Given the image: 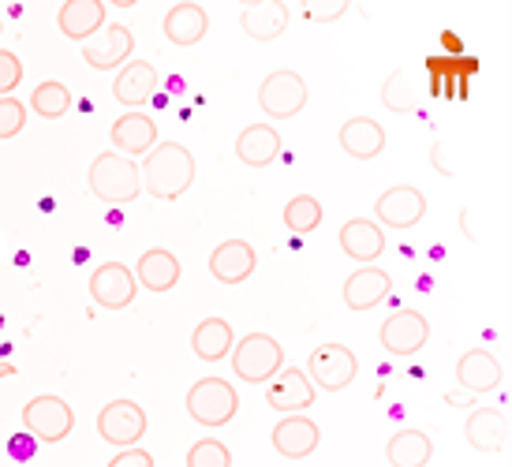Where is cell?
Returning a JSON list of instances; mask_svg holds the SVG:
<instances>
[{
  "label": "cell",
  "instance_id": "obj_31",
  "mask_svg": "<svg viewBox=\"0 0 512 467\" xmlns=\"http://www.w3.org/2000/svg\"><path fill=\"white\" fill-rule=\"evenodd\" d=\"M30 109L42 116V120H60V116H68V109H72V90L64 83H57V79H45V83L34 86Z\"/></svg>",
  "mask_w": 512,
  "mask_h": 467
},
{
  "label": "cell",
  "instance_id": "obj_4",
  "mask_svg": "<svg viewBox=\"0 0 512 467\" xmlns=\"http://www.w3.org/2000/svg\"><path fill=\"white\" fill-rule=\"evenodd\" d=\"M240 411V393L225 378H199L187 389V415L199 426H228Z\"/></svg>",
  "mask_w": 512,
  "mask_h": 467
},
{
  "label": "cell",
  "instance_id": "obj_5",
  "mask_svg": "<svg viewBox=\"0 0 512 467\" xmlns=\"http://www.w3.org/2000/svg\"><path fill=\"white\" fill-rule=\"evenodd\" d=\"M307 378H311L314 389H326V393H341L348 385L356 382L359 374V359L356 352L341 344V340H326V344H318L307 359V370H303Z\"/></svg>",
  "mask_w": 512,
  "mask_h": 467
},
{
  "label": "cell",
  "instance_id": "obj_38",
  "mask_svg": "<svg viewBox=\"0 0 512 467\" xmlns=\"http://www.w3.org/2000/svg\"><path fill=\"white\" fill-rule=\"evenodd\" d=\"M344 12H348L344 0H333L329 8H318V4H307V8H303V15H307L311 23H333V19H341Z\"/></svg>",
  "mask_w": 512,
  "mask_h": 467
},
{
  "label": "cell",
  "instance_id": "obj_1",
  "mask_svg": "<svg viewBox=\"0 0 512 467\" xmlns=\"http://www.w3.org/2000/svg\"><path fill=\"white\" fill-rule=\"evenodd\" d=\"M139 180L157 202H176L195 184V157L184 142H157L139 165Z\"/></svg>",
  "mask_w": 512,
  "mask_h": 467
},
{
  "label": "cell",
  "instance_id": "obj_30",
  "mask_svg": "<svg viewBox=\"0 0 512 467\" xmlns=\"http://www.w3.org/2000/svg\"><path fill=\"white\" fill-rule=\"evenodd\" d=\"M385 456H389V464L393 467H427L430 456H434V441L423 434V430H397L389 445H385Z\"/></svg>",
  "mask_w": 512,
  "mask_h": 467
},
{
  "label": "cell",
  "instance_id": "obj_28",
  "mask_svg": "<svg viewBox=\"0 0 512 467\" xmlns=\"http://www.w3.org/2000/svg\"><path fill=\"white\" fill-rule=\"evenodd\" d=\"M277 154H281V135L270 124H251L236 139V157L247 169H266V165L277 161Z\"/></svg>",
  "mask_w": 512,
  "mask_h": 467
},
{
  "label": "cell",
  "instance_id": "obj_42",
  "mask_svg": "<svg viewBox=\"0 0 512 467\" xmlns=\"http://www.w3.org/2000/svg\"><path fill=\"white\" fill-rule=\"evenodd\" d=\"M0 34H4V23H0Z\"/></svg>",
  "mask_w": 512,
  "mask_h": 467
},
{
  "label": "cell",
  "instance_id": "obj_33",
  "mask_svg": "<svg viewBox=\"0 0 512 467\" xmlns=\"http://www.w3.org/2000/svg\"><path fill=\"white\" fill-rule=\"evenodd\" d=\"M382 101L389 113H415V90H412L408 71H393V75L385 79Z\"/></svg>",
  "mask_w": 512,
  "mask_h": 467
},
{
  "label": "cell",
  "instance_id": "obj_32",
  "mask_svg": "<svg viewBox=\"0 0 512 467\" xmlns=\"http://www.w3.org/2000/svg\"><path fill=\"white\" fill-rule=\"evenodd\" d=\"M281 221H285L288 232H296V236H307V232H314V228L322 225V202L314 199V195H296V199L285 206Z\"/></svg>",
  "mask_w": 512,
  "mask_h": 467
},
{
  "label": "cell",
  "instance_id": "obj_39",
  "mask_svg": "<svg viewBox=\"0 0 512 467\" xmlns=\"http://www.w3.org/2000/svg\"><path fill=\"white\" fill-rule=\"evenodd\" d=\"M34 453H38V441L30 438L27 430H23V434H15V438L8 441V456H12V460H30Z\"/></svg>",
  "mask_w": 512,
  "mask_h": 467
},
{
  "label": "cell",
  "instance_id": "obj_10",
  "mask_svg": "<svg viewBox=\"0 0 512 467\" xmlns=\"http://www.w3.org/2000/svg\"><path fill=\"white\" fill-rule=\"evenodd\" d=\"M139 296V281L124 262H101L90 273V299L101 311H124Z\"/></svg>",
  "mask_w": 512,
  "mask_h": 467
},
{
  "label": "cell",
  "instance_id": "obj_37",
  "mask_svg": "<svg viewBox=\"0 0 512 467\" xmlns=\"http://www.w3.org/2000/svg\"><path fill=\"white\" fill-rule=\"evenodd\" d=\"M105 467H154V456L139 449V445H131V449H120Z\"/></svg>",
  "mask_w": 512,
  "mask_h": 467
},
{
  "label": "cell",
  "instance_id": "obj_2",
  "mask_svg": "<svg viewBox=\"0 0 512 467\" xmlns=\"http://www.w3.org/2000/svg\"><path fill=\"white\" fill-rule=\"evenodd\" d=\"M90 191L98 195L101 202H113V206H124V202H135L139 191H143V180H139V165L131 157H120L116 150H105L90 161Z\"/></svg>",
  "mask_w": 512,
  "mask_h": 467
},
{
  "label": "cell",
  "instance_id": "obj_29",
  "mask_svg": "<svg viewBox=\"0 0 512 467\" xmlns=\"http://www.w3.org/2000/svg\"><path fill=\"white\" fill-rule=\"evenodd\" d=\"M236 344V333L225 318H202L195 333H191V352L199 355L202 363H221Z\"/></svg>",
  "mask_w": 512,
  "mask_h": 467
},
{
  "label": "cell",
  "instance_id": "obj_21",
  "mask_svg": "<svg viewBox=\"0 0 512 467\" xmlns=\"http://www.w3.org/2000/svg\"><path fill=\"white\" fill-rule=\"evenodd\" d=\"M258 266L255 247L247 240H225L214 247L210 255V277L221 284H243Z\"/></svg>",
  "mask_w": 512,
  "mask_h": 467
},
{
  "label": "cell",
  "instance_id": "obj_17",
  "mask_svg": "<svg viewBox=\"0 0 512 467\" xmlns=\"http://www.w3.org/2000/svg\"><path fill=\"white\" fill-rule=\"evenodd\" d=\"M105 19H109L105 0H64L57 12V27L72 42H90L105 27Z\"/></svg>",
  "mask_w": 512,
  "mask_h": 467
},
{
  "label": "cell",
  "instance_id": "obj_14",
  "mask_svg": "<svg viewBox=\"0 0 512 467\" xmlns=\"http://www.w3.org/2000/svg\"><path fill=\"white\" fill-rule=\"evenodd\" d=\"M430 71V94L434 98H468V79L479 75L475 57H427Z\"/></svg>",
  "mask_w": 512,
  "mask_h": 467
},
{
  "label": "cell",
  "instance_id": "obj_6",
  "mask_svg": "<svg viewBox=\"0 0 512 467\" xmlns=\"http://www.w3.org/2000/svg\"><path fill=\"white\" fill-rule=\"evenodd\" d=\"M307 98H311V90H307V79L292 68H277L270 71L262 86H258V105H262V113L270 116V120H292L307 109Z\"/></svg>",
  "mask_w": 512,
  "mask_h": 467
},
{
  "label": "cell",
  "instance_id": "obj_40",
  "mask_svg": "<svg viewBox=\"0 0 512 467\" xmlns=\"http://www.w3.org/2000/svg\"><path fill=\"white\" fill-rule=\"evenodd\" d=\"M441 45H445V57H464V42L453 30H441Z\"/></svg>",
  "mask_w": 512,
  "mask_h": 467
},
{
  "label": "cell",
  "instance_id": "obj_36",
  "mask_svg": "<svg viewBox=\"0 0 512 467\" xmlns=\"http://www.w3.org/2000/svg\"><path fill=\"white\" fill-rule=\"evenodd\" d=\"M19 83H23V60L12 49H0V98H12Z\"/></svg>",
  "mask_w": 512,
  "mask_h": 467
},
{
  "label": "cell",
  "instance_id": "obj_13",
  "mask_svg": "<svg viewBox=\"0 0 512 467\" xmlns=\"http://www.w3.org/2000/svg\"><path fill=\"white\" fill-rule=\"evenodd\" d=\"M270 441H273V449L285 456V460H303V456H311L314 449H318L322 430H318V423H314L311 415L296 411V415H285L281 423L273 426Z\"/></svg>",
  "mask_w": 512,
  "mask_h": 467
},
{
  "label": "cell",
  "instance_id": "obj_18",
  "mask_svg": "<svg viewBox=\"0 0 512 467\" xmlns=\"http://www.w3.org/2000/svg\"><path fill=\"white\" fill-rule=\"evenodd\" d=\"M389 292H393V277L378 266H359L341 288L348 311H370V307H378L382 299H389Z\"/></svg>",
  "mask_w": 512,
  "mask_h": 467
},
{
  "label": "cell",
  "instance_id": "obj_25",
  "mask_svg": "<svg viewBox=\"0 0 512 467\" xmlns=\"http://www.w3.org/2000/svg\"><path fill=\"white\" fill-rule=\"evenodd\" d=\"M180 277H184V269H180V258L172 255V251H165V247H150V251H143L139 255V262H135V281L143 284L146 292H172L176 284H180Z\"/></svg>",
  "mask_w": 512,
  "mask_h": 467
},
{
  "label": "cell",
  "instance_id": "obj_35",
  "mask_svg": "<svg viewBox=\"0 0 512 467\" xmlns=\"http://www.w3.org/2000/svg\"><path fill=\"white\" fill-rule=\"evenodd\" d=\"M27 128V105L19 98H0V139H15Z\"/></svg>",
  "mask_w": 512,
  "mask_h": 467
},
{
  "label": "cell",
  "instance_id": "obj_27",
  "mask_svg": "<svg viewBox=\"0 0 512 467\" xmlns=\"http://www.w3.org/2000/svg\"><path fill=\"white\" fill-rule=\"evenodd\" d=\"M464 438L475 453H501L505 449V438H509V426H505V415L494 408H475L464 423Z\"/></svg>",
  "mask_w": 512,
  "mask_h": 467
},
{
  "label": "cell",
  "instance_id": "obj_12",
  "mask_svg": "<svg viewBox=\"0 0 512 467\" xmlns=\"http://www.w3.org/2000/svg\"><path fill=\"white\" fill-rule=\"evenodd\" d=\"M135 53V34H131L124 23H105L98 30V38L83 42V60L94 71H113L124 68Z\"/></svg>",
  "mask_w": 512,
  "mask_h": 467
},
{
  "label": "cell",
  "instance_id": "obj_8",
  "mask_svg": "<svg viewBox=\"0 0 512 467\" xmlns=\"http://www.w3.org/2000/svg\"><path fill=\"white\" fill-rule=\"evenodd\" d=\"M98 434L101 441H109L116 449H131L139 445L146 434V411L135 404V400H109L105 408L98 411Z\"/></svg>",
  "mask_w": 512,
  "mask_h": 467
},
{
  "label": "cell",
  "instance_id": "obj_26",
  "mask_svg": "<svg viewBox=\"0 0 512 467\" xmlns=\"http://www.w3.org/2000/svg\"><path fill=\"white\" fill-rule=\"evenodd\" d=\"M341 150L348 157H356V161H374V157L385 150V128L378 120H370V116H352V120H344L341 124Z\"/></svg>",
  "mask_w": 512,
  "mask_h": 467
},
{
  "label": "cell",
  "instance_id": "obj_41",
  "mask_svg": "<svg viewBox=\"0 0 512 467\" xmlns=\"http://www.w3.org/2000/svg\"><path fill=\"white\" fill-rule=\"evenodd\" d=\"M8 374H15V367L8 363V359H0V378H8Z\"/></svg>",
  "mask_w": 512,
  "mask_h": 467
},
{
  "label": "cell",
  "instance_id": "obj_23",
  "mask_svg": "<svg viewBox=\"0 0 512 467\" xmlns=\"http://www.w3.org/2000/svg\"><path fill=\"white\" fill-rule=\"evenodd\" d=\"M109 135H113L116 154L131 157V161H135V157H146L157 146V124L146 113H139V109L120 116Z\"/></svg>",
  "mask_w": 512,
  "mask_h": 467
},
{
  "label": "cell",
  "instance_id": "obj_3",
  "mask_svg": "<svg viewBox=\"0 0 512 467\" xmlns=\"http://www.w3.org/2000/svg\"><path fill=\"white\" fill-rule=\"evenodd\" d=\"M232 370H236V378L247 385H266L270 378L281 374L285 367V348H281V340L270 337V333H247L232 344Z\"/></svg>",
  "mask_w": 512,
  "mask_h": 467
},
{
  "label": "cell",
  "instance_id": "obj_7",
  "mask_svg": "<svg viewBox=\"0 0 512 467\" xmlns=\"http://www.w3.org/2000/svg\"><path fill=\"white\" fill-rule=\"evenodd\" d=\"M75 426V411L64 397H53V393H42V397L27 400L23 408V430L38 445H57L72 434Z\"/></svg>",
  "mask_w": 512,
  "mask_h": 467
},
{
  "label": "cell",
  "instance_id": "obj_19",
  "mask_svg": "<svg viewBox=\"0 0 512 467\" xmlns=\"http://www.w3.org/2000/svg\"><path fill=\"white\" fill-rule=\"evenodd\" d=\"M341 251L352 262L359 266H374V258H382L385 251V232L378 221H370V217H352V221H344L341 225Z\"/></svg>",
  "mask_w": 512,
  "mask_h": 467
},
{
  "label": "cell",
  "instance_id": "obj_11",
  "mask_svg": "<svg viewBox=\"0 0 512 467\" xmlns=\"http://www.w3.org/2000/svg\"><path fill=\"white\" fill-rule=\"evenodd\" d=\"M374 217H378V225L397 228V232L415 228L427 217V195L412 184L389 187V191H382L378 202H374Z\"/></svg>",
  "mask_w": 512,
  "mask_h": 467
},
{
  "label": "cell",
  "instance_id": "obj_24",
  "mask_svg": "<svg viewBox=\"0 0 512 467\" xmlns=\"http://www.w3.org/2000/svg\"><path fill=\"white\" fill-rule=\"evenodd\" d=\"M240 27L251 42H277L288 30V4L285 0H258L240 12Z\"/></svg>",
  "mask_w": 512,
  "mask_h": 467
},
{
  "label": "cell",
  "instance_id": "obj_22",
  "mask_svg": "<svg viewBox=\"0 0 512 467\" xmlns=\"http://www.w3.org/2000/svg\"><path fill=\"white\" fill-rule=\"evenodd\" d=\"M154 90H157V68L150 60H128L124 68L116 71L113 94L128 113H135L139 105H146V101L154 98Z\"/></svg>",
  "mask_w": 512,
  "mask_h": 467
},
{
  "label": "cell",
  "instance_id": "obj_16",
  "mask_svg": "<svg viewBox=\"0 0 512 467\" xmlns=\"http://www.w3.org/2000/svg\"><path fill=\"white\" fill-rule=\"evenodd\" d=\"M270 389H266V400H270L273 411H281V415H296V411H307L314 404V389L311 378L303 374L299 367H288L281 370L277 378H270Z\"/></svg>",
  "mask_w": 512,
  "mask_h": 467
},
{
  "label": "cell",
  "instance_id": "obj_9",
  "mask_svg": "<svg viewBox=\"0 0 512 467\" xmlns=\"http://www.w3.org/2000/svg\"><path fill=\"white\" fill-rule=\"evenodd\" d=\"M382 348L389 355H400V359H408V355H419L427 348L430 340V322L423 311H412V307H404V311H393L389 318L382 322Z\"/></svg>",
  "mask_w": 512,
  "mask_h": 467
},
{
  "label": "cell",
  "instance_id": "obj_20",
  "mask_svg": "<svg viewBox=\"0 0 512 467\" xmlns=\"http://www.w3.org/2000/svg\"><path fill=\"white\" fill-rule=\"evenodd\" d=\"M161 30H165V38H169L172 45L191 49V45H199L202 38H206V30H210V15H206V8L195 4V0H180V4H172L169 12H165Z\"/></svg>",
  "mask_w": 512,
  "mask_h": 467
},
{
  "label": "cell",
  "instance_id": "obj_15",
  "mask_svg": "<svg viewBox=\"0 0 512 467\" xmlns=\"http://www.w3.org/2000/svg\"><path fill=\"white\" fill-rule=\"evenodd\" d=\"M505 378V370H501V359L494 352H486V348H471L456 359V382L460 389H468L475 397H486V393H494Z\"/></svg>",
  "mask_w": 512,
  "mask_h": 467
},
{
  "label": "cell",
  "instance_id": "obj_34",
  "mask_svg": "<svg viewBox=\"0 0 512 467\" xmlns=\"http://www.w3.org/2000/svg\"><path fill=\"white\" fill-rule=\"evenodd\" d=\"M187 467H232V449L217 438H202L187 449Z\"/></svg>",
  "mask_w": 512,
  "mask_h": 467
}]
</instances>
